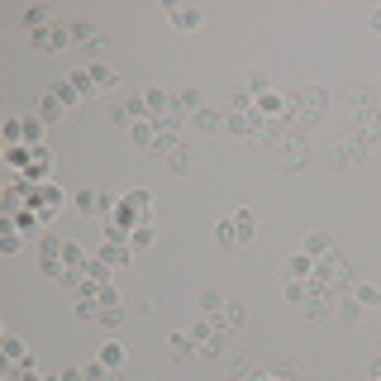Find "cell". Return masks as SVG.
<instances>
[{
    "mask_svg": "<svg viewBox=\"0 0 381 381\" xmlns=\"http://www.w3.org/2000/svg\"><path fill=\"white\" fill-rule=\"evenodd\" d=\"M72 86L86 95V91H110V86H119V72L114 67H105V62H95L86 72H72Z\"/></svg>",
    "mask_w": 381,
    "mask_h": 381,
    "instance_id": "obj_1",
    "label": "cell"
},
{
    "mask_svg": "<svg viewBox=\"0 0 381 381\" xmlns=\"http://www.w3.org/2000/svg\"><path fill=\"white\" fill-rule=\"evenodd\" d=\"M248 224H253V214H248V210H238L234 219H224V224L214 229V238H219L224 248H238V243L248 238Z\"/></svg>",
    "mask_w": 381,
    "mask_h": 381,
    "instance_id": "obj_2",
    "label": "cell"
},
{
    "mask_svg": "<svg viewBox=\"0 0 381 381\" xmlns=\"http://www.w3.org/2000/svg\"><path fill=\"white\" fill-rule=\"evenodd\" d=\"M58 205H62V195H58V186H48V182H43V186L29 195V210H34V214H38L43 224L53 219V210H58Z\"/></svg>",
    "mask_w": 381,
    "mask_h": 381,
    "instance_id": "obj_3",
    "label": "cell"
},
{
    "mask_svg": "<svg viewBox=\"0 0 381 381\" xmlns=\"http://www.w3.org/2000/svg\"><path fill=\"white\" fill-rule=\"evenodd\" d=\"M324 110V91H300V95H291V119H315Z\"/></svg>",
    "mask_w": 381,
    "mask_h": 381,
    "instance_id": "obj_4",
    "label": "cell"
},
{
    "mask_svg": "<svg viewBox=\"0 0 381 381\" xmlns=\"http://www.w3.org/2000/svg\"><path fill=\"white\" fill-rule=\"evenodd\" d=\"M67 38H72V29L48 24V29H38V34H34V48H38V53H58V48H67Z\"/></svg>",
    "mask_w": 381,
    "mask_h": 381,
    "instance_id": "obj_5",
    "label": "cell"
},
{
    "mask_svg": "<svg viewBox=\"0 0 381 381\" xmlns=\"http://www.w3.org/2000/svg\"><path fill=\"white\" fill-rule=\"evenodd\" d=\"M95 262H105V267H124V262H129V248H119V243H105V248L95 253Z\"/></svg>",
    "mask_w": 381,
    "mask_h": 381,
    "instance_id": "obj_6",
    "label": "cell"
},
{
    "mask_svg": "<svg viewBox=\"0 0 381 381\" xmlns=\"http://www.w3.org/2000/svg\"><path fill=\"white\" fill-rule=\"evenodd\" d=\"M324 282H348V262L339 253H324Z\"/></svg>",
    "mask_w": 381,
    "mask_h": 381,
    "instance_id": "obj_7",
    "label": "cell"
},
{
    "mask_svg": "<svg viewBox=\"0 0 381 381\" xmlns=\"http://www.w3.org/2000/svg\"><path fill=\"white\" fill-rule=\"evenodd\" d=\"M167 19H172L177 29H195V24H200V10H182V5H172Z\"/></svg>",
    "mask_w": 381,
    "mask_h": 381,
    "instance_id": "obj_8",
    "label": "cell"
},
{
    "mask_svg": "<svg viewBox=\"0 0 381 381\" xmlns=\"http://www.w3.org/2000/svg\"><path fill=\"white\" fill-rule=\"evenodd\" d=\"M72 38H77L82 48H100V43H105V38L95 34V24H72Z\"/></svg>",
    "mask_w": 381,
    "mask_h": 381,
    "instance_id": "obj_9",
    "label": "cell"
},
{
    "mask_svg": "<svg viewBox=\"0 0 381 381\" xmlns=\"http://www.w3.org/2000/svg\"><path fill=\"white\" fill-rule=\"evenodd\" d=\"M143 110H148V105H143V100H129V105H119V110H114V114H110V119H114V124H134V119H138V114H143Z\"/></svg>",
    "mask_w": 381,
    "mask_h": 381,
    "instance_id": "obj_10",
    "label": "cell"
},
{
    "mask_svg": "<svg viewBox=\"0 0 381 381\" xmlns=\"http://www.w3.org/2000/svg\"><path fill=\"white\" fill-rule=\"evenodd\" d=\"M100 367H124V343H105L100 348Z\"/></svg>",
    "mask_w": 381,
    "mask_h": 381,
    "instance_id": "obj_11",
    "label": "cell"
},
{
    "mask_svg": "<svg viewBox=\"0 0 381 381\" xmlns=\"http://www.w3.org/2000/svg\"><path fill=\"white\" fill-rule=\"evenodd\" d=\"M24 24H29L34 34H38V29H48V10H43V5H29V10H24Z\"/></svg>",
    "mask_w": 381,
    "mask_h": 381,
    "instance_id": "obj_12",
    "label": "cell"
},
{
    "mask_svg": "<svg viewBox=\"0 0 381 381\" xmlns=\"http://www.w3.org/2000/svg\"><path fill=\"white\" fill-rule=\"evenodd\" d=\"M48 167H53V158H48V148H34V162H29V177H48Z\"/></svg>",
    "mask_w": 381,
    "mask_h": 381,
    "instance_id": "obj_13",
    "label": "cell"
},
{
    "mask_svg": "<svg viewBox=\"0 0 381 381\" xmlns=\"http://www.w3.org/2000/svg\"><path fill=\"white\" fill-rule=\"evenodd\" d=\"M148 243H153V219H143V224L129 234V248H148Z\"/></svg>",
    "mask_w": 381,
    "mask_h": 381,
    "instance_id": "obj_14",
    "label": "cell"
},
{
    "mask_svg": "<svg viewBox=\"0 0 381 381\" xmlns=\"http://www.w3.org/2000/svg\"><path fill=\"white\" fill-rule=\"evenodd\" d=\"M353 300H358V305H377L381 291H377V286H367V282H358V286H353Z\"/></svg>",
    "mask_w": 381,
    "mask_h": 381,
    "instance_id": "obj_15",
    "label": "cell"
},
{
    "mask_svg": "<svg viewBox=\"0 0 381 381\" xmlns=\"http://www.w3.org/2000/svg\"><path fill=\"white\" fill-rule=\"evenodd\" d=\"M310 267H315V262H310V253H295V258L286 262V272H291V277H310Z\"/></svg>",
    "mask_w": 381,
    "mask_h": 381,
    "instance_id": "obj_16",
    "label": "cell"
},
{
    "mask_svg": "<svg viewBox=\"0 0 381 381\" xmlns=\"http://www.w3.org/2000/svg\"><path fill=\"white\" fill-rule=\"evenodd\" d=\"M305 253H310V258H315V253H334V243H329L324 234H310V238H305Z\"/></svg>",
    "mask_w": 381,
    "mask_h": 381,
    "instance_id": "obj_17",
    "label": "cell"
},
{
    "mask_svg": "<svg viewBox=\"0 0 381 381\" xmlns=\"http://www.w3.org/2000/svg\"><path fill=\"white\" fill-rule=\"evenodd\" d=\"M334 319H343V324H353V319H358V300H339V310H334Z\"/></svg>",
    "mask_w": 381,
    "mask_h": 381,
    "instance_id": "obj_18",
    "label": "cell"
},
{
    "mask_svg": "<svg viewBox=\"0 0 381 381\" xmlns=\"http://www.w3.org/2000/svg\"><path fill=\"white\" fill-rule=\"evenodd\" d=\"M195 124H200V129H219V124H224V119H219V114H214V110H200V114H195Z\"/></svg>",
    "mask_w": 381,
    "mask_h": 381,
    "instance_id": "obj_19",
    "label": "cell"
},
{
    "mask_svg": "<svg viewBox=\"0 0 381 381\" xmlns=\"http://www.w3.org/2000/svg\"><path fill=\"white\" fill-rule=\"evenodd\" d=\"M24 138L38 143V138H43V119H24ZM38 148H43V143H38Z\"/></svg>",
    "mask_w": 381,
    "mask_h": 381,
    "instance_id": "obj_20",
    "label": "cell"
},
{
    "mask_svg": "<svg viewBox=\"0 0 381 381\" xmlns=\"http://www.w3.org/2000/svg\"><path fill=\"white\" fill-rule=\"evenodd\" d=\"M167 167H172V172H186V148H172V153H167Z\"/></svg>",
    "mask_w": 381,
    "mask_h": 381,
    "instance_id": "obj_21",
    "label": "cell"
},
{
    "mask_svg": "<svg viewBox=\"0 0 381 381\" xmlns=\"http://www.w3.org/2000/svg\"><path fill=\"white\" fill-rule=\"evenodd\" d=\"M200 305H205V310H210V315H219V310H224V300H219V295H214V291H205V295H200Z\"/></svg>",
    "mask_w": 381,
    "mask_h": 381,
    "instance_id": "obj_22",
    "label": "cell"
},
{
    "mask_svg": "<svg viewBox=\"0 0 381 381\" xmlns=\"http://www.w3.org/2000/svg\"><path fill=\"white\" fill-rule=\"evenodd\" d=\"M172 358H186V334H172Z\"/></svg>",
    "mask_w": 381,
    "mask_h": 381,
    "instance_id": "obj_23",
    "label": "cell"
},
{
    "mask_svg": "<svg viewBox=\"0 0 381 381\" xmlns=\"http://www.w3.org/2000/svg\"><path fill=\"white\" fill-rule=\"evenodd\" d=\"M367 24H372V29H381V10H377V14H372V19H367Z\"/></svg>",
    "mask_w": 381,
    "mask_h": 381,
    "instance_id": "obj_24",
    "label": "cell"
},
{
    "mask_svg": "<svg viewBox=\"0 0 381 381\" xmlns=\"http://www.w3.org/2000/svg\"><path fill=\"white\" fill-rule=\"evenodd\" d=\"M105 381H119V377H105Z\"/></svg>",
    "mask_w": 381,
    "mask_h": 381,
    "instance_id": "obj_25",
    "label": "cell"
}]
</instances>
